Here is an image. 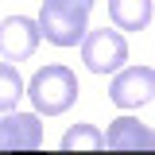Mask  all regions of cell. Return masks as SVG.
<instances>
[{
  "mask_svg": "<svg viewBox=\"0 0 155 155\" xmlns=\"http://www.w3.org/2000/svg\"><path fill=\"white\" fill-rule=\"evenodd\" d=\"M93 0H43L39 8V31L54 47H78L89 31Z\"/></svg>",
  "mask_w": 155,
  "mask_h": 155,
  "instance_id": "1",
  "label": "cell"
},
{
  "mask_svg": "<svg viewBox=\"0 0 155 155\" xmlns=\"http://www.w3.org/2000/svg\"><path fill=\"white\" fill-rule=\"evenodd\" d=\"M78 93L81 89H78L74 70H66L58 62L39 66L35 74H31V81H27V97H31V105H35L39 116H62L78 101Z\"/></svg>",
  "mask_w": 155,
  "mask_h": 155,
  "instance_id": "2",
  "label": "cell"
},
{
  "mask_svg": "<svg viewBox=\"0 0 155 155\" xmlns=\"http://www.w3.org/2000/svg\"><path fill=\"white\" fill-rule=\"evenodd\" d=\"M81 62H85L89 74H116L128 62V39L120 31H109V27L85 31V39H81Z\"/></svg>",
  "mask_w": 155,
  "mask_h": 155,
  "instance_id": "3",
  "label": "cell"
},
{
  "mask_svg": "<svg viewBox=\"0 0 155 155\" xmlns=\"http://www.w3.org/2000/svg\"><path fill=\"white\" fill-rule=\"evenodd\" d=\"M43 147V120L39 113H0V151H35Z\"/></svg>",
  "mask_w": 155,
  "mask_h": 155,
  "instance_id": "4",
  "label": "cell"
},
{
  "mask_svg": "<svg viewBox=\"0 0 155 155\" xmlns=\"http://www.w3.org/2000/svg\"><path fill=\"white\" fill-rule=\"evenodd\" d=\"M109 97L120 109H140L155 97V70L151 66H128V70H116Z\"/></svg>",
  "mask_w": 155,
  "mask_h": 155,
  "instance_id": "5",
  "label": "cell"
},
{
  "mask_svg": "<svg viewBox=\"0 0 155 155\" xmlns=\"http://www.w3.org/2000/svg\"><path fill=\"white\" fill-rule=\"evenodd\" d=\"M39 39V19H27V16H8L0 23V54L8 58V62H23V58L35 54Z\"/></svg>",
  "mask_w": 155,
  "mask_h": 155,
  "instance_id": "6",
  "label": "cell"
},
{
  "mask_svg": "<svg viewBox=\"0 0 155 155\" xmlns=\"http://www.w3.org/2000/svg\"><path fill=\"white\" fill-rule=\"evenodd\" d=\"M105 147L109 151H155V132L147 124H140L136 116H116L109 120V132H105Z\"/></svg>",
  "mask_w": 155,
  "mask_h": 155,
  "instance_id": "7",
  "label": "cell"
},
{
  "mask_svg": "<svg viewBox=\"0 0 155 155\" xmlns=\"http://www.w3.org/2000/svg\"><path fill=\"white\" fill-rule=\"evenodd\" d=\"M155 0H109V19L116 31H143L151 23Z\"/></svg>",
  "mask_w": 155,
  "mask_h": 155,
  "instance_id": "8",
  "label": "cell"
},
{
  "mask_svg": "<svg viewBox=\"0 0 155 155\" xmlns=\"http://www.w3.org/2000/svg\"><path fill=\"white\" fill-rule=\"evenodd\" d=\"M23 97H27V85H23V78H19V70L8 62V58H4V62H0V113L16 109Z\"/></svg>",
  "mask_w": 155,
  "mask_h": 155,
  "instance_id": "9",
  "label": "cell"
},
{
  "mask_svg": "<svg viewBox=\"0 0 155 155\" xmlns=\"http://www.w3.org/2000/svg\"><path fill=\"white\" fill-rule=\"evenodd\" d=\"M62 147H66V151H74V147L101 151V147H105V132H97L93 124H74V128H66V136H62Z\"/></svg>",
  "mask_w": 155,
  "mask_h": 155,
  "instance_id": "10",
  "label": "cell"
}]
</instances>
